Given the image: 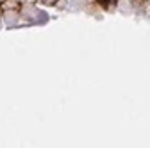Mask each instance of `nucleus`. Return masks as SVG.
<instances>
[{"instance_id": "1", "label": "nucleus", "mask_w": 150, "mask_h": 148, "mask_svg": "<svg viewBox=\"0 0 150 148\" xmlns=\"http://www.w3.org/2000/svg\"><path fill=\"white\" fill-rule=\"evenodd\" d=\"M102 4H107V2H115V0H100Z\"/></svg>"}]
</instances>
